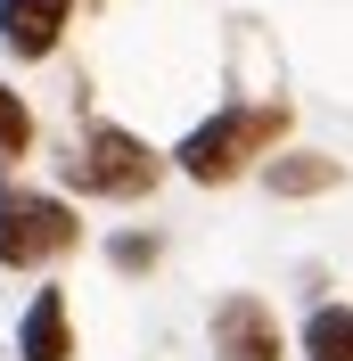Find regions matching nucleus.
<instances>
[{
  "mask_svg": "<svg viewBox=\"0 0 353 361\" xmlns=\"http://www.w3.org/2000/svg\"><path fill=\"white\" fill-rule=\"evenodd\" d=\"M280 123H287V107H222V115H205L198 132L173 148V164L189 180H205V189H222V180H239L246 164L280 140Z\"/></svg>",
  "mask_w": 353,
  "mask_h": 361,
  "instance_id": "1",
  "label": "nucleus"
},
{
  "mask_svg": "<svg viewBox=\"0 0 353 361\" xmlns=\"http://www.w3.org/2000/svg\"><path fill=\"white\" fill-rule=\"evenodd\" d=\"M74 238H83L74 205H58L49 189H25V180H0V263L8 271H42Z\"/></svg>",
  "mask_w": 353,
  "mask_h": 361,
  "instance_id": "2",
  "label": "nucleus"
},
{
  "mask_svg": "<svg viewBox=\"0 0 353 361\" xmlns=\"http://www.w3.org/2000/svg\"><path fill=\"white\" fill-rule=\"evenodd\" d=\"M66 180L90 189V197H148L156 180H164V157L140 132H124V123H90L83 157H66Z\"/></svg>",
  "mask_w": 353,
  "mask_h": 361,
  "instance_id": "3",
  "label": "nucleus"
},
{
  "mask_svg": "<svg viewBox=\"0 0 353 361\" xmlns=\"http://www.w3.org/2000/svg\"><path fill=\"white\" fill-rule=\"evenodd\" d=\"M214 353L222 361H280V320L255 304V295H222L214 304Z\"/></svg>",
  "mask_w": 353,
  "mask_h": 361,
  "instance_id": "4",
  "label": "nucleus"
},
{
  "mask_svg": "<svg viewBox=\"0 0 353 361\" xmlns=\"http://www.w3.org/2000/svg\"><path fill=\"white\" fill-rule=\"evenodd\" d=\"M66 17H74V0H0L8 58H49V49L66 42Z\"/></svg>",
  "mask_w": 353,
  "mask_h": 361,
  "instance_id": "5",
  "label": "nucleus"
},
{
  "mask_svg": "<svg viewBox=\"0 0 353 361\" xmlns=\"http://www.w3.org/2000/svg\"><path fill=\"white\" fill-rule=\"evenodd\" d=\"M17 353L25 361H74V320H66V295L58 288L33 295V312H25V329H17Z\"/></svg>",
  "mask_w": 353,
  "mask_h": 361,
  "instance_id": "6",
  "label": "nucleus"
},
{
  "mask_svg": "<svg viewBox=\"0 0 353 361\" xmlns=\"http://www.w3.org/2000/svg\"><path fill=\"white\" fill-rule=\"evenodd\" d=\"M337 180H345L337 157H271L263 164V189H271V197H321V189H337Z\"/></svg>",
  "mask_w": 353,
  "mask_h": 361,
  "instance_id": "7",
  "label": "nucleus"
},
{
  "mask_svg": "<svg viewBox=\"0 0 353 361\" xmlns=\"http://www.w3.org/2000/svg\"><path fill=\"white\" fill-rule=\"evenodd\" d=\"M304 361H353V304H321L304 320Z\"/></svg>",
  "mask_w": 353,
  "mask_h": 361,
  "instance_id": "8",
  "label": "nucleus"
},
{
  "mask_svg": "<svg viewBox=\"0 0 353 361\" xmlns=\"http://www.w3.org/2000/svg\"><path fill=\"white\" fill-rule=\"evenodd\" d=\"M25 157H33V107L0 82V173H8V164H25Z\"/></svg>",
  "mask_w": 353,
  "mask_h": 361,
  "instance_id": "9",
  "label": "nucleus"
},
{
  "mask_svg": "<svg viewBox=\"0 0 353 361\" xmlns=\"http://www.w3.org/2000/svg\"><path fill=\"white\" fill-rule=\"evenodd\" d=\"M156 255H164V238H156V230H132V238H115V247H107V263H115V271H148Z\"/></svg>",
  "mask_w": 353,
  "mask_h": 361,
  "instance_id": "10",
  "label": "nucleus"
}]
</instances>
